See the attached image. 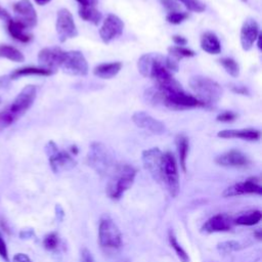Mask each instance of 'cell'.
<instances>
[{
	"instance_id": "d590c367",
	"label": "cell",
	"mask_w": 262,
	"mask_h": 262,
	"mask_svg": "<svg viewBox=\"0 0 262 262\" xmlns=\"http://www.w3.org/2000/svg\"><path fill=\"white\" fill-rule=\"evenodd\" d=\"M217 249L220 253L224 254H229L235 251H238L241 249V244L237 241H228L224 242V243H220L217 246Z\"/></svg>"
},
{
	"instance_id": "8fae6325",
	"label": "cell",
	"mask_w": 262,
	"mask_h": 262,
	"mask_svg": "<svg viewBox=\"0 0 262 262\" xmlns=\"http://www.w3.org/2000/svg\"><path fill=\"white\" fill-rule=\"evenodd\" d=\"M163 106L171 110H187L197 107H204V105L196 96L187 93L184 89L166 95Z\"/></svg>"
},
{
	"instance_id": "836d02e7",
	"label": "cell",
	"mask_w": 262,
	"mask_h": 262,
	"mask_svg": "<svg viewBox=\"0 0 262 262\" xmlns=\"http://www.w3.org/2000/svg\"><path fill=\"white\" fill-rule=\"evenodd\" d=\"M15 118L9 111L8 107L2 111H0V130L5 129L15 122Z\"/></svg>"
},
{
	"instance_id": "f5cc1de1",
	"label": "cell",
	"mask_w": 262,
	"mask_h": 262,
	"mask_svg": "<svg viewBox=\"0 0 262 262\" xmlns=\"http://www.w3.org/2000/svg\"><path fill=\"white\" fill-rule=\"evenodd\" d=\"M71 151H72V153L75 154V155L78 154V149H77L76 146H72V147H71Z\"/></svg>"
},
{
	"instance_id": "f1b7e54d",
	"label": "cell",
	"mask_w": 262,
	"mask_h": 262,
	"mask_svg": "<svg viewBox=\"0 0 262 262\" xmlns=\"http://www.w3.org/2000/svg\"><path fill=\"white\" fill-rule=\"evenodd\" d=\"M262 218V213L259 210L251 211L249 213L243 214L239 216L234 220V224L238 226H247V227H252L257 225Z\"/></svg>"
},
{
	"instance_id": "c3c4849f",
	"label": "cell",
	"mask_w": 262,
	"mask_h": 262,
	"mask_svg": "<svg viewBox=\"0 0 262 262\" xmlns=\"http://www.w3.org/2000/svg\"><path fill=\"white\" fill-rule=\"evenodd\" d=\"M0 19H2V21H5V22H9L11 19V16L7 12V10L2 8L1 6H0Z\"/></svg>"
},
{
	"instance_id": "d6a6232c",
	"label": "cell",
	"mask_w": 262,
	"mask_h": 262,
	"mask_svg": "<svg viewBox=\"0 0 262 262\" xmlns=\"http://www.w3.org/2000/svg\"><path fill=\"white\" fill-rule=\"evenodd\" d=\"M168 52L169 55L176 60H179L184 57H193L196 55L195 51L184 46H171L168 48Z\"/></svg>"
},
{
	"instance_id": "277c9868",
	"label": "cell",
	"mask_w": 262,
	"mask_h": 262,
	"mask_svg": "<svg viewBox=\"0 0 262 262\" xmlns=\"http://www.w3.org/2000/svg\"><path fill=\"white\" fill-rule=\"evenodd\" d=\"M99 245L106 250H118L123 245L122 234L110 218L102 219L98 227Z\"/></svg>"
},
{
	"instance_id": "11a10c76",
	"label": "cell",
	"mask_w": 262,
	"mask_h": 262,
	"mask_svg": "<svg viewBox=\"0 0 262 262\" xmlns=\"http://www.w3.org/2000/svg\"><path fill=\"white\" fill-rule=\"evenodd\" d=\"M242 1H243V2H247V1H248V0H242Z\"/></svg>"
},
{
	"instance_id": "8d00e7d4",
	"label": "cell",
	"mask_w": 262,
	"mask_h": 262,
	"mask_svg": "<svg viewBox=\"0 0 262 262\" xmlns=\"http://www.w3.org/2000/svg\"><path fill=\"white\" fill-rule=\"evenodd\" d=\"M187 18H189V13L188 12H183V11H174V12H169L166 16V21L170 24L173 25H178L185 22Z\"/></svg>"
},
{
	"instance_id": "816d5d0a",
	"label": "cell",
	"mask_w": 262,
	"mask_h": 262,
	"mask_svg": "<svg viewBox=\"0 0 262 262\" xmlns=\"http://www.w3.org/2000/svg\"><path fill=\"white\" fill-rule=\"evenodd\" d=\"M257 46L259 49H261V34H259L257 37Z\"/></svg>"
},
{
	"instance_id": "681fc988",
	"label": "cell",
	"mask_w": 262,
	"mask_h": 262,
	"mask_svg": "<svg viewBox=\"0 0 262 262\" xmlns=\"http://www.w3.org/2000/svg\"><path fill=\"white\" fill-rule=\"evenodd\" d=\"M81 6H95L97 4V0H77Z\"/></svg>"
},
{
	"instance_id": "4dcf8cb0",
	"label": "cell",
	"mask_w": 262,
	"mask_h": 262,
	"mask_svg": "<svg viewBox=\"0 0 262 262\" xmlns=\"http://www.w3.org/2000/svg\"><path fill=\"white\" fill-rule=\"evenodd\" d=\"M168 239H169V243H170L171 248L175 251V253H176L177 257L180 259V261L181 262H190V257L188 255V253L185 251V249L183 247L179 245L172 230H170L168 233Z\"/></svg>"
},
{
	"instance_id": "7bdbcfd3",
	"label": "cell",
	"mask_w": 262,
	"mask_h": 262,
	"mask_svg": "<svg viewBox=\"0 0 262 262\" xmlns=\"http://www.w3.org/2000/svg\"><path fill=\"white\" fill-rule=\"evenodd\" d=\"M80 262H94L93 256L87 248L82 249L81 254H80Z\"/></svg>"
},
{
	"instance_id": "52a82bcc",
	"label": "cell",
	"mask_w": 262,
	"mask_h": 262,
	"mask_svg": "<svg viewBox=\"0 0 262 262\" xmlns=\"http://www.w3.org/2000/svg\"><path fill=\"white\" fill-rule=\"evenodd\" d=\"M45 151L48 155L49 165L54 173L71 170L77 165V162L74 160V158L66 151H59L57 146L52 140L47 143Z\"/></svg>"
},
{
	"instance_id": "4fadbf2b",
	"label": "cell",
	"mask_w": 262,
	"mask_h": 262,
	"mask_svg": "<svg viewBox=\"0 0 262 262\" xmlns=\"http://www.w3.org/2000/svg\"><path fill=\"white\" fill-rule=\"evenodd\" d=\"M65 55L66 51L60 47H46L39 51L38 62L41 68L48 69L54 72V70L60 68V66H62Z\"/></svg>"
},
{
	"instance_id": "ba28073f",
	"label": "cell",
	"mask_w": 262,
	"mask_h": 262,
	"mask_svg": "<svg viewBox=\"0 0 262 262\" xmlns=\"http://www.w3.org/2000/svg\"><path fill=\"white\" fill-rule=\"evenodd\" d=\"M60 69L72 76H86L88 74L87 60L83 53L79 50L66 51Z\"/></svg>"
},
{
	"instance_id": "603a6c76",
	"label": "cell",
	"mask_w": 262,
	"mask_h": 262,
	"mask_svg": "<svg viewBox=\"0 0 262 262\" xmlns=\"http://www.w3.org/2000/svg\"><path fill=\"white\" fill-rule=\"evenodd\" d=\"M201 47L209 54H218L221 52L219 39L212 32H206L201 37Z\"/></svg>"
},
{
	"instance_id": "5b68a950",
	"label": "cell",
	"mask_w": 262,
	"mask_h": 262,
	"mask_svg": "<svg viewBox=\"0 0 262 262\" xmlns=\"http://www.w3.org/2000/svg\"><path fill=\"white\" fill-rule=\"evenodd\" d=\"M161 173H162L161 184L166 187L172 198H175L179 193V175L176 160L172 153H163L162 172Z\"/></svg>"
},
{
	"instance_id": "3957f363",
	"label": "cell",
	"mask_w": 262,
	"mask_h": 262,
	"mask_svg": "<svg viewBox=\"0 0 262 262\" xmlns=\"http://www.w3.org/2000/svg\"><path fill=\"white\" fill-rule=\"evenodd\" d=\"M166 56L160 53H146L139 57L137 69L139 73L146 78H152L155 81L163 78L170 73L165 65Z\"/></svg>"
},
{
	"instance_id": "b9f144b4",
	"label": "cell",
	"mask_w": 262,
	"mask_h": 262,
	"mask_svg": "<svg viewBox=\"0 0 262 262\" xmlns=\"http://www.w3.org/2000/svg\"><path fill=\"white\" fill-rule=\"evenodd\" d=\"M0 256L2 257V259H4L5 262H9L7 246H6V243L1 234H0Z\"/></svg>"
},
{
	"instance_id": "2e32d148",
	"label": "cell",
	"mask_w": 262,
	"mask_h": 262,
	"mask_svg": "<svg viewBox=\"0 0 262 262\" xmlns=\"http://www.w3.org/2000/svg\"><path fill=\"white\" fill-rule=\"evenodd\" d=\"M133 123L142 129L150 131L153 134H163L166 130L165 125L161 121L155 119L146 112L138 111L132 115Z\"/></svg>"
},
{
	"instance_id": "d6986e66",
	"label": "cell",
	"mask_w": 262,
	"mask_h": 262,
	"mask_svg": "<svg viewBox=\"0 0 262 262\" xmlns=\"http://www.w3.org/2000/svg\"><path fill=\"white\" fill-rule=\"evenodd\" d=\"M259 34L258 23L252 17L247 18L241 29V45L245 51H249L253 47Z\"/></svg>"
},
{
	"instance_id": "f35d334b",
	"label": "cell",
	"mask_w": 262,
	"mask_h": 262,
	"mask_svg": "<svg viewBox=\"0 0 262 262\" xmlns=\"http://www.w3.org/2000/svg\"><path fill=\"white\" fill-rule=\"evenodd\" d=\"M237 118H238V115L236 113H234L232 111H226L224 113L219 114L216 117V120L218 121V122L230 123V122H233V121H235Z\"/></svg>"
},
{
	"instance_id": "1f68e13d",
	"label": "cell",
	"mask_w": 262,
	"mask_h": 262,
	"mask_svg": "<svg viewBox=\"0 0 262 262\" xmlns=\"http://www.w3.org/2000/svg\"><path fill=\"white\" fill-rule=\"evenodd\" d=\"M219 64L224 67L228 74L232 77L237 78L240 75V67L239 64L236 62L234 58L231 57H223L219 59Z\"/></svg>"
},
{
	"instance_id": "ac0fdd59",
	"label": "cell",
	"mask_w": 262,
	"mask_h": 262,
	"mask_svg": "<svg viewBox=\"0 0 262 262\" xmlns=\"http://www.w3.org/2000/svg\"><path fill=\"white\" fill-rule=\"evenodd\" d=\"M224 197H236L241 195H262V187L256 178H249L243 183H238L224 192Z\"/></svg>"
},
{
	"instance_id": "484cf974",
	"label": "cell",
	"mask_w": 262,
	"mask_h": 262,
	"mask_svg": "<svg viewBox=\"0 0 262 262\" xmlns=\"http://www.w3.org/2000/svg\"><path fill=\"white\" fill-rule=\"evenodd\" d=\"M54 72L48 69H44L41 67H24V68H19L14 70L10 75V79L14 80L17 79L19 77H23V76H30V75H36V76H50L52 75Z\"/></svg>"
},
{
	"instance_id": "d4e9b609",
	"label": "cell",
	"mask_w": 262,
	"mask_h": 262,
	"mask_svg": "<svg viewBox=\"0 0 262 262\" xmlns=\"http://www.w3.org/2000/svg\"><path fill=\"white\" fill-rule=\"evenodd\" d=\"M175 144H176V148L178 152L180 167L184 170V172H186L187 171V159H188L189 150H190L189 138L184 134H178L175 138Z\"/></svg>"
},
{
	"instance_id": "4316f807",
	"label": "cell",
	"mask_w": 262,
	"mask_h": 262,
	"mask_svg": "<svg viewBox=\"0 0 262 262\" xmlns=\"http://www.w3.org/2000/svg\"><path fill=\"white\" fill-rule=\"evenodd\" d=\"M79 16L86 22H89L93 25H98L102 22L103 15L99 10H97L94 6H81L79 8Z\"/></svg>"
},
{
	"instance_id": "7a4b0ae2",
	"label": "cell",
	"mask_w": 262,
	"mask_h": 262,
	"mask_svg": "<svg viewBox=\"0 0 262 262\" xmlns=\"http://www.w3.org/2000/svg\"><path fill=\"white\" fill-rule=\"evenodd\" d=\"M136 176V169L131 165L116 166L107 186V194L112 200H119L122 198L126 191H128Z\"/></svg>"
},
{
	"instance_id": "db71d44e",
	"label": "cell",
	"mask_w": 262,
	"mask_h": 262,
	"mask_svg": "<svg viewBox=\"0 0 262 262\" xmlns=\"http://www.w3.org/2000/svg\"><path fill=\"white\" fill-rule=\"evenodd\" d=\"M256 235H257V239H258V240H261V231H260V230H258V231L256 232Z\"/></svg>"
},
{
	"instance_id": "7c38bea8",
	"label": "cell",
	"mask_w": 262,
	"mask_h": 262,
	"mask_svg": "<svg viewBox=\"0 0 262 262\" xmlns=\"http://www.w3.org/2000/svg\"><path fill=\"white\" fill-rule=\"evenodd\" d=\"M162 159L163 152L159 148H152L143 152L144 167L159 184L162 181Z\"/></svg>"
},
{
	"instance_id": "f546056e",
	"label": "cell",
	"mask_w": 262,
	"mask_h": 262,
	"mask_svg": "<svg viewBox=\"0 0 262 262\" xmlns=\"http://www.w3.org/2000/svg\"><path fill=\"white\" fill-rule=\"evenodd\" d=\"M145 100L152 106H163L164 105V94L157 86L148 88L144 94Z\"/></svg>"
},
{
	"instance_id": "5bb4252c",
	"label": "cell",
	"mask_w": 262,
	"mask_h": 262,
	"mask_svg": "<svg viewBox=\"0 0 262 262\" xmlns=\"http://www.w3.org/2000/svg\"><path fill=\"white\" fill-rule=\"evenodd\" d=\"M13 11L17 22L23 24L26 29L34 28L37 25V12L30 0H18L13 4Z\"/></svg>"
},
{
	"instance_id": "60d3db41",
	"label": "cell",
	"mask_w": 262,
	"mask_h": 262,
	"mask_svg": "<svg viewBox=\"0 0 262 262\" xmlns=\"http://www.w3.org/2000/svg\"><path fill=\"white\" fill-rule=\"evenodd\" d=\"M169 12H174V11H179V5L176 2V0H159Z\"/></svg>"
},
{
	"instance_id": "44dd1931",
	"label": "cell",
	"mask_w": 262,
	"mask_h": 262,
	"mask_svg": "<svg viewBox=\"0 0 262 262\" xmlns=\"http://www.w3.org/2000/svg\"><path fill=\"white\" fill-rule=\"evenodd\" d=\"M217 136L220 138H239L243 140H248V142H257L260 139L261 132L257 129L247 128V129H226L221 130L217 133Z\"/></svg>"
},
{
	"instance_id": "7402d4cb",
	"label": "cell",
	"mask_w": 262,
	"mask_h": 262,
	"mask_svg": "<svg viewBox=\"0 0 262 262\" xmlns=\"http://www.w3.org/2000/svg\"><path fill=\"white\" fill-rule=\"evenodd\" d=\"M121 69H122V63L120 62L100 64L93 69V75L102 79H112Z\"/></svg>"
},
{
	"instance_id": "9f6ffc18",
	"label": "cell",
	"mask_w": 262,
	"mask_h": 262,
	"mask_svg": "<svg viewBox=\"0 0 262 262\" xmlns=\"http://www.w3.org/2000/svg\"><path fill=\"white\" fill-rule=\"evenodd\" d=\"M0 105H1V97H0Z\"/></svg>"
},
{
	"instance_id": "e0dca14e",
	"label": "cell",
	"mask_w": 262,
	"mask_h": 262,
	"mask_svg": "<svg viewBox=\"0 0 262 262\" xmlns=\"http://www.w3.org/2000/svg\"><path fill=\"white\" fill-rule=\"evenodd\" d=\"M215 163L223 167L244 168L249 166L250 161L246 155L239 150H231L216 157Z\"/></svg>"
},
{
	"instance_id": "83f0119b",
	"label": "cell",
	"mask_w": 262,
	"mask_h": 262,
	"mask_svg": "<svg viewBox=\"0 0 262 262\" xmlns=\"http://www.w3.org/2000/svg\"><path fill=\"white\" fill-rule=\"evenodd\" d=\"M0 57L7 58L15 63L25 62V56L21 51L13 46L6 45V44L0 45Z\"/></svg>"
},
{
	"instance_id": "9c48e42d",
	"label": "cell",
	"mask_w": 262,
	"mask_h": 262,
	"mask_svg": "<svg viewBox=\"0 0 262 262\" xmlns=\"http://www.w3.org/2000/svg\"><path fill=\"white\" fill-rule=\"evenodd\" d=\"M55 29L60 42H66L68 39L77 37L78 30L74 22V17L69 9L60 8L57 11Z\"/></svg>"
},
{
	"instance_id": "6da1fadb",
	"label": "cell",
	"mask_w": 262,
	"mask_h": 262,
	"mask_svg": "<svg viewBox=\"0 0 262 262\" xmlns=\"http://www.w3.org/2000/svg\"><path fill=\"white\" fill-rule=\"evenodd\" d=\"M190 87L195 92L196 97L204 105L211 107L217 104L223 96V87L214 80L204 76H194L190 79Z\"/></svg>"
},
{
	"instance_id": "8992f818",
	"label": "cell",
	"mask_w": 262,
	"mask_h": 262,
	"mask_svg": "<svg viewBox=\"0 0 262 262\" xmlns=\"http://www.w3.org/2000/svg\"><path fill=\"white\" fill-rule=\"evenodd\" d=\"M88 165L99 174H106L113 165V159L102 143H92L87 155Z\"/></svg>"
},
{
	"instance_id": "f6af8a7d",
	"label": "cell",
	"mask_w": 262,
	"mask_h": 262,
	"mask_svg": "<svg viewBox=\"0 0 262 262\" xmlns=\"http://www.w3.org/2000/svg\"><path fill=\"white\" fill-rule=\"evenodd\" d=\"M11 79L9 75H4V76H0V89H6L8 88L10 84Z\"/></svg>"
},
{
	"instance_id": "ee69618b",
	"label": "cell",
	"mask_w": 262,
	"mask_h": 262,
	"mask_svg": "<svg viewBox=\"0 0 262 262\" xmlns=\"http://www.w3.org/2000/svg\"><path fill=\"white\" fill-rule=\"evenodd\" d=\"M231 89L233 92L237 94L242 95H249V90L246 86H241V85H231Z\"/></svg>"
},
{
	"instance_id": "7dc6e473",
	"label": "cell",
	"mask_w": 262,
	"mask_h": 262,
	"mask_svg": "<svg viewBox=\"0 0 262 262\" xmlns=\"http://www.w3.org/2000/svg\"><path fill=\"white\" fill-rule=\"evenodd\" d=\"M172 40H173V42L178 46H184L188 43V40L185 37L179 36V35L172 36Z\"/></svg>"
},
{
	"instance_id": "cb8c5ba5",
	"label": "cell",
	"mask_w": 262,
	"mask_h": 262,
	"mask_svg": "<svg viewBox=\"0 0 262 262\" xmlns=\"http://www.w3.org/2000/svg\"><path fill=\"white\" fill-rule=\"evenodd\" d=\"M7 30L11 37L17 41L27 43L32 40V35L25 33L26 27L14 18H11L9 22H7Z\"/></svg>"
},
{
	"instance_id": "bcb514c9",
	"label": "cell",
	"mask_w": 262,
	"mask_h": 262,
	"mask_svg": "<svg viewBox=\"0 0 262 262\" xmlns=\"http://www.w3.org/2000/svg\"><path fill=\"white\" fill-rule=\"evenodd\" d=\"M13 261H14V262H33V261L31 260V258H30L28 255L24 254V253H17V254H15V255L13 256Z\"/></svg>"
},
{
	"instance_id": "74e56055",
	"label": "cell",
	"mask_w": 262,
	"mask_h": 262,
	"mask_svg": "<svg viewBox=\"0 0 262 262\" xmlns=\"http://www.w3.org/2000/svg\"><path fill=\"white\" fill-rule=\"evenodd\" d=\"M58 244H59V238H58L57 234H55V233L48 234L43 240V246L48 251L55 250L57 248Z\"/></svg>"
},
{
	"instance_id": "e575fe53",
	"label": "cell",
	"mask_w": 262,
	"mask_h": 262,
	"mask_svg": "<svg viewBox=\"0 0 262 262\" xmlns=\"http://www.w3.org/2000/svg\"><path fill=\"white\" fill-rule=\"evenodd\" d=\"M183 3L189 10L195 12H203L206 9L205 3H203L201 0H176Z\"/></svg>"
},
{
	"instance_id": "30bf717a",
	"label": "cell",
	"mask_w": 262,
	"mask_h": 262,
	"mask_svg": "<svg viewBox=\"0 0 262 262\" xmlns=\"http://www.w3.org/2000/svg\"><path fill=\"white\" fill-rule=\"evenodd\" d=\"M36 94H37L36 86L27 85L14 98V100L8 107V109L16 121L22 116H24L26 112L32 107L36 98Z\"/></svg>"
},
{
	"instance_id": "ab89813d",
	"label": "cell",
	"mask_w": 262,
	"mask_h": 262,
	"mask_svg": "<svg viewBox=\"0 0 262 262\" xmlns=\"http://www.w3.org/2000/svg\"><path fill=\"white\" fill-rule=\"evenodd\" d=\"M165 65H166L167 70H168L170 73H176V72H178V70H179L178 60H176L175 58L171 57L170 55L166 56V58H165Z\"/></svg>"
},
{
	"instance_id": "ffe728a7",
	"label": "cell",
	"mask_w": 262,
	"mask_h": 262,
	"mask_svg": "<svg viewBox=\"0 0 262 262\" xmlns=\"http://www.w3.org/2000/svg\"><path fill=\"white\" fill-rule=\"evenodd\" d=\"M234 219L228 214H217L209 218L204 226L202 231L205 233H220V232H229L234 226Z\"/></svg>"
},
{
	"instance_id": "f907efd6",
	"label": "cell",
	"mask_w": 262,
	"mask_h": 262,
	"mask_svg": "<svg viewBox=\"0 0 262 262\" xmlns=\"http://www.w3.org/2000/svg\"><path fill=\"white\" fill-rule=\"evenodd\" d=\"M51 0H35V2L39 5H45L47 3H49Z\"/></svg>"
},
{
	"instance_id": "9a60e30c",
	"label": "cell",
	"mask_w": 262,
	"mask_h": 262,
	"mask_svg": "<svg viewBox=\"0 0 262 262\" xmlns=\"http://www.w3.org/2000/svg\"><path fill=\"white\" fill-rule=\"evenodd\" d=\"M124 23L116 14H109L99 29V36L105 43H110L114 39L122 35Z\"/></svg>"
}]
</instances>
